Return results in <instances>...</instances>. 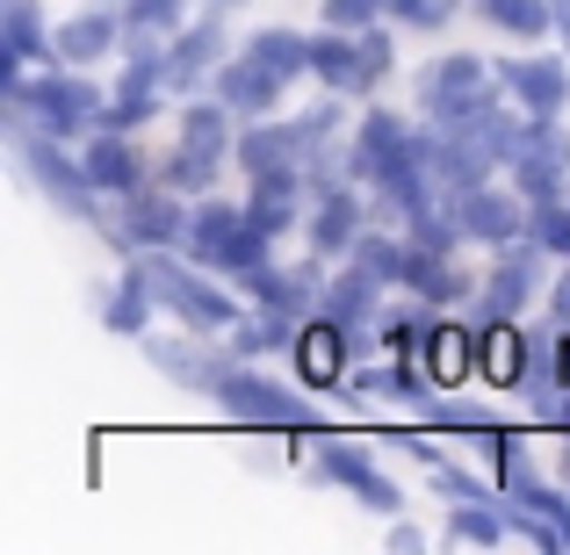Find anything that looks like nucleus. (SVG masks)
<instances>
[{
    "label": "nucleus",
    "mask_w": 570,
    "mask_h": 555,
    "mask_svg": "<svg viewBox=\"0 0 570 555\" xmlns=\"http://www.w3.org/2000/svg\"><path fill=\"white\" fill-rule=\"evenodd\" d=\"M8 130H14V152H22V167H29V181H37L43 195H51L58 209H66V217H80V224H101V231H109V217H101V202H95V181H87V159H66L58 152V138L51 130H29V109L22 101H8Z\"/></svg>",
    "instance_id": "nucleus-1"
},
{
    "label": "nucleus",
    "mask_w": 570,
    "mask_h": 555,
    "mask_svg": "<svg viewBox=\"0 0 570 555\" xmlns=\"http://www.w3.org/2000/svg\"><path fill=\"white\" fill-rule=\"evenodd\" d=\"M181 246L203 267H217V275H246V267L267 260V231L253 224V209H232V202H203L195 209Z\"/></svg>",
    "instance_id": "nucleus-2"
},
{
    "label": "nucleus",
    "mask_w": 570,
    "mask_h": 555,
    "mask_svg": "<svg viewBox=\"0 0 570 555\" xmlns=\"http://www.w3.org/2000/svg\"><path fill=\"white\" fill-rule=\"evenodd\" d=\"M217 404L232 426H267V433H318V418H311L304 397H289L282 383H267V375L253 368H224L217 383Z\"/></svg>",
    "instance_id": "nucleus-3"
},
{
    "label": "nucleus",
    "mask_w": 570,
    "mask_h": 555,
    "mask_svg": "<svg viewBox=\"0 0 570 555\" xmlns=\"http://www.w3.org/2000/svg\"><path fill=\"white\" fill-rule=\"evenodd\" d=\"M138 267L153 275V296H159V304H167L181 325H195V333H232V325H238V304H232V296H224V289H209V281L195 275V267H174L159 246L145 252Z\"/></svg>",
    "instance_id": "nucleus-4"
},
{
    "label": "nucleus",
    "mask_w": 570,
    "mask_h": 555,
    "mask_svg": "<svg viewBox=\"0 0 570 555\" xmlns=\"http://www.w3.org/2000/svg\"><path fill=\"white\" fill-rule=\"evenodd\" d=\"M311 476H318V484H347L354 498L368 505V513H404V490L390 484L376 462H368V447H362V440H347V433H318Z\"/></svg>",
    "instance_id": "nucleus-5"
},
{
    "label": "nucleus",
    "mask_w": 570,
    "mask_h": 555,
    "mask_svg": "<svg viewBox=\"0 0 570 555\" xmlns=\"http://www.w3.org/2000/svg\"><path fill=\"white\" fill-rule=\"evenodd\" d=\"M8 101H22L29 116H37L43 130H51V138H72V130H87V123H101V109H109V101H101V87H87V80H22L14 87Z\"/></svg>",
    "instance_id": "nucleus-6"
},
{
    "label": "nucleus",
    "mask_w": 570,
    "mask_h": 555,
    "mask_svg": "<svg viewBox=\"0 0 570 555\" xmlns=\"http://www.w3.org/2000/svg\"><path fill=\"white\" fill-rule=\"evenodd\" d=\"M101 238H116V246H130V252L138 246H174V238H188V209L174 202V188H130Z\"/></svg>",
    "instance_id": "nucleus-7"
},
{
    "label": "nucleus",
    "mask_w": 570,
    "mask_h": 555,
    "mask_svg": "<svg viewBox=\"0 0 570 555\" xmlns=\"http://www.w3.org/2000/svg\"><path fill=\"white\" fill-rule=\"evenodd\" d=\"M542 238H520V246H499V267H491L484 281V304H476V325H499V318H520L534 296V281H542Z\"/></svg>",
    "instance_id": "nucleus-8"
},
{
    "label": "nucleus",
    "mask_w": 570,
    "mask_h": 555,
    "mask_svg": "<svg viewBox=\"0 0 570 555\" xmlns=\"http://www.w3.org/2000/svg\"><path fill=\"white\" fill-rule=\"evenodd\" d=\"M238 281H246V289L261 296V310H282V318H296V325H304L311 310L325 304L318 267H289V275H282V267H267V260H261V267H246Z\"/></svg>",
    "instance_id": "nucleus-9"
},
{
    "label": "nucleus",
    "mask_w": 570,
    "mask_h": 555,
    "mask_svg": "<svg viewBox=\"0 0 570 555\" xmlns=\"http://www.w3.org/2000/svg\"><path fill=\"white\" fill-rule=\"evenodd\" d=\"M499 87L528 116H563V101H570V72L557 58H513V66H499Z\"/></svg>",
    "instance_id": "nucleus-10"
},
{
    "label": "nucleus",
    "mask_w": 570,
    "mask_h": 555,
    "mask_svg": "<svg viewBox=\"0 0 570 555\" xmlns=\"http://www.w3.org/2000/svg\"><path fill=\"white\" fill-rule=\"evenodd\" d=\"M528 368H534V333H520L513 318H499V325L476 333V375H484V383L520 389V383H528Z\"/></svg>",
    "instance_id": "nucleus-11"
},
{
    "label": "nucleus",
    "mask_w": 570,
    "mask_h": 555,
    "mask_svg": "<svg viewBox=\"0 0 570 555\" xmlns=\"http://www.w3.org/2000/svg\"><path fill=\"white\" fill-rule=\"evenodd\" d=\"M296 375H304V389H333L340 375H347L354 361V347H347V333H340L333 318H304V333H296Z\"/></svg>",
    "instance_id": "nucleus-12"
},
{
    "label": "nucleus",
    "mask_w": 570,
    "mask_h": 555,
    "mask_svg": "<svg viewBox=\"0 0 570 555\" xmlns=\"http://www.w3.org/2000/svg\"><path fill=\"white\" fill-rule=\"evenodd\" d=\"M455 217H462V231L484 238V246H513L534 209H520L513 195H499V188H476V195H455Z\"/></svg>",
    "instance_id": "nucleus-13"
},
{
    "label": "nucleus",
    "mask_w": 570,
    "mask_h": 555,
    "mask_svg": "<svg viewBox=\"0 0 570 555\" xmlns=\"http://www.w3.org/2000/svg\"><path fill=\"white\" fill-rule=\"evenodd\" d=\"M491 87H499V72H491L484 58L455 51V58H441V66L426 72V116H448V109H462V101L491 95Z\"/></svg>",
    "instance_id": "nucleus-14"
},
{
    "label": "nucleus",
    "mask_w": 570,
    "mask_h": 555,
    "mask_svg": "<svg viewBox=\"0 0 570 555\" xmlns=\"http://www.w3.org/2000/svg\"><path fill=\"white\" fill-rule=\"evenodd\" d=\"M145 361H153L159 375H174L181 389H209V397H217L224 368H232V347L203 354V347H181V339H153V333H145Z\"/></svg>",
    "instance_id": "nucleus-15"
},
{
    "label": "nucleus",
    "mask_w": 570,
    "mask_h": 555,
    "mask_svg": "<svg viewBox=\"0 0 570 555\" xmlns=\"http://www.w3.org/2000/svg\"><path fill=\"white\" fill-rule=\"evenodd\" d=\"M282 87H289V80H275L253 51L232 58V66H217V101H224V109H238V116H267L282 101Z\"/></svg>",
    "instance_id": "nucleus-16"
},
{
    "label": "nucleus",
    "mask_w": 570,
    "mask_h": 555,
    "mask_svg": "<svg viewBox=\"0 0 570 555\" xmlns=\"http://www.w3.org/2000/svg\"><path fill=\"white\" fill-rule=\"evenodd\" d=\"M376 289H383V275H368L362 260H347V275L325 281L318 318H333L340 333H368V318H376Z\"/></svg>",
    "instance_id": "nucleus-17"
},
{
    "label": "nucleus",
    "mask_w": 570,
    "mask_h": 555,
    "mask_svg": "<svg viewBox=\"0 0 570 555\" xmlns=\"http://www.w3.org/2000/svg\"><path fill=\"white\" fill-rule=\"evenodd\" d=\"M304 152H311V138H304V123H253L246 138H238V167L246 174H289V167H304Z\"/></svg>",
    "instance_id": "nucleus-18"
},
{
    "label": "nucleus",
    "mask_w": 570,
    "mask_h": 555,
    "mask_svg": "<svg viewBox=\"0 0 570 555\" xmlns=\"http://www.w3.org/2000/svg\"><path fill=\"white\" fill-rule=\"evenodd\" d=\"M419 361L441 389H455L462 375H476V333L470 325H426V339H419Z\"/></svg>",
    "instance_id": "nucleus-19"
},
{
    "label": "nucleus",
    "mask_w": 570,
    "mask_h": 555,
    "mask_svg": "<svg viewBox=\"0 0 570 555\" xmlns=\"http://www.w3.org/2000/svg\"><path fill=\"white\" fill-rule=\"evenodd\" d=\"M311 72H318L333 95H362V29H333V37H311Z\"/></svg>",
    "instance_id": "nucleus-20"
},
{
    "label": "nucleus",
    "mask_w": 570,
    "mask_h": 555,
    "mask_svg": "<svg viewBox=\"0 0 570 555\" xmlns=\"http://www.w3.org/2000/svg\"><path fill=\"white\" fill-rule=\"evenodd\" d=\"M87 181H95L101 195H130V188H145V167H138V152H130L116 130H101L95 145H87Z\"/></svg>",
    "instance_id": "nucleus-21"
},
{
    "label": "nucleus",
    "mask_w": 570,
    "mask_h": 555,
    "mask_svg": "<svg viewBox=\"0 0 570 555\" xmlns=\"http://www.w3.org/2000/svg\"><path fill=\"white\" fill-rule=\"evenodd\" d=\"M397 289H412L426 310H441V304H462V296H470V281L448 267V252H419V246H412V260H404V281H397Z\"/></svg>",
    "instance_id": "nucleus-22"
},
{
    "label": "nucleus",
    "mask_w": 570,
    "mask_h": 555,
    "mask_svg": "<svg viewBox=\"0 0 570 555\" xmlns=\"http://www.w3.org/2000/svg\"><path fill=\"white\" fill-rule=\"evenodd\" d=\"M124 29H130V22H116V14H72V22L51 29V51L72 58V66H87V58H109Z\"/></svg>",
    "instance_id": "nucleus-23"
},
{
    "label": "nucleus",
    "mask_w": 570,
    "mask_h": 555,
    "mask_svg": "<svg viewBox=\"0 0 570 555\" xmlns=\"http://www.w3.org/2000/svg\"><path fill=\"white\" fill-rule=\"evenodd\" d=\"M232 116H238V109H224V101H195V109H181V145L224 167V159L238 152V138H232Z\"/></svg>",
    "instance_id": "nucleus-24"
},
{
    "label": "nucleus",
    "mask_w": 570,
    "mask_h": 555,
    "mask_svg": "<svg viewBox=\"0 0 570 555\" xmlns=\"http://www.w3.org/2000/svg\"><path fill=\"white\" fill-rule=\"evenodd\" d=\"M296 202H304V181H296V167H289V174H253V202H246V209H253V224H261L267 238L296 224Z\"/></svg>",
    "instance_id": "nucleus-25"
},
{
    "label": "nucleus",
    "mask_w": 570,
    "mask_h": 555,
    "mask_svg": "<svg viewBox=\"0 0 570 555\" xmlns=\"http://www.w3.org/2000/svg\"><path fill=\"white\" fill-rule=\"evenodd\" d=\"M153 275H145V267H130L124 281H116V296L109 304H101V325H109V333H130V339H145V318H153Z\"/></svg>",
    "instance_id": "nucleus-26"
},
{
    "label": "nucleus",
    "mask_w": 570,
    "mask_h": 555,
    "mask_svg": "<svg viewBox=\"0 0 570 555\" xmlns=\"http://www.w3.org/2000/svg\"><path fill=\"white\" fill-rule=\"evenodd\" d=\"M354 238H362V209H354L347 188L318 195V217H311V246L318 252H354Z\"/></svg>",
    "instance_id": "nucleus-27"
},
{
    "label": "nucleus",
    "mask_w": 570,
    "mask_h": 555,
    "mask_svg": "<svg viewBox=\"0 0 570 555\" xmlns=\"http://www.w3.org/2000/svg\"><path fill=\"white\" fill-rule=\"evenodd\" d=\"M217 58H224V29H217V14L209 22H195L174 37V87H195L203 72H217Z\"/></svg>",
    "instance_id": "nucleus-28"
},
{
    "label": "nucleus",
    "mask_w": 570,
    "mask_h": 555,
    "mask_svg": "<svg viewBox=\"0 0 570 555\" xmlns=\"http://www.w3.org/2000/svg\"><path fill=\"white\" fill-rule=\"evenodd\" d=\"M0 51H14V58H58L51 37H43L37 0H0Z\"/></svg>",
    "instance_id": "nucleus-29"
},
{
    "label": "nucleus",
    "mask_w": 570,
    "mask_h": 555,
    "mask_svg": "<svg viewBox=\"0 0 570 555\" xmlns=\"http://www.w3.org/2000/svg\"><path fill=\"white\" fill-rule=\"evenodd\" d=\"M246 51L261 58L275 80H296V72H311V37H296V29H261Z\"/></svg>",
    "instance_id": "nucleus-30"
},
{
    "label": "nucleus",
    "mask_w": 570,
    "mask_h": 555,
    "mask_svg": "<svg viewBox=\"0 0 570 555\" xmlns=\"http://www.w3.org/2000/svg\"><path fill=\"white\" fill-rule=\"evenodd\" d=\"M448 542H470V548H499L505 542V513L484 498H455V519H448Z\"/></svg>",
    "instance_id": "nucleus-31"
},
{
    "label": "nucleus",
    "mask_w": 570,
    "mask_h": 555,
    "mask_svg": "<svg viewBox=\"0 0 570 555\" xmlns=\"http://www.w3.org/2000/svg\"><path fill=\"white\" fill-rule=\"evenodd\" d=\"M505 37H549L557 29V0H476Z\"/></svg>",
    "instance_id": "nucleus-32"
},
{
    "label": "nucleus",
    "mask_w": 570,
    "mask_h": 555,
    "mask_svg": "<svg viewBox=\"0 0 570 555\" xmlns=\"http://www.w3.org/2000/svg\"><path fill=\"white\" fill-rule=\"evenodd\" d=\"M296 333H304L296 318L267 310L261 325H232V354H238V361H261V354H275V347H296Z\"/></svg>",
    "instance_id": "nucleus-33"
},
{
    "label": "nucleus",
    "mask_w": 570,
    "mask_h": 555,
    "mask_svg": "<svg viewBox=\"0 0 570 555\" xmlns=\"http://www.w3.org/2000/svg\"><path fill=\"white\" fill-rule=\"evenodd\" d=\"M455 238H470V231H462V217H455V202H448V209H412V246L419 252H455Z\"/></svg>",
    "instance_id": "nucleus-34"
},
{
    "label": "nucleus",
    "mask_w": 570,
    "mask_h": 555,
    "mask_svg": "<svg viewBox=\"0 0 570 555\" xmlns=\"http://www.w3.org/2000/svg\"><path fill=\"white\" fill-rule=\"evenodd\" d=\"M347 260H362L368 275H383V281H404V260H412V238L397 246V238H376V231H362V238H354V252H347Z\"/></svg>",
    "instance_id": "nucleus-35"
},
{
    "label": "nucleus",
    "mask_w": 570,
    "mask_h": 555,
    "mask_svg": "<svg viewBox=\"0 0 570 555\" xmlns=\"http://www.w3.org/2000/svg\"><path fill=\"white\" fill-rule=\"evenodd\" d=\"M159 174H167V188H174V195H203L209 181H217V159H203V152H188V145H181V152H174Z\"/></svg>",
    "instance_id": "nucleus-36"
},
{
    "label": "nucleus",
    "mask_w": 570,
    "mask_h": 555,
    "mask_svg": "<svg viewBox=\"0 0 570 555\" xmlns=\"http://www.w3.org/2000/svg\"><path fill=\"white\" fill-rule=\"evenodd\" d=\"M376 333H383L390 354H419V339H426V318H419V310H383Z\"/></svg>",
    "instance_id": "nucleus-37"
},
{
    "label": "nucleus",
    "mask_w": 570,
    "mask_h": 555,
    "mask_svg": "<svg viewBox=\"0 0 570 555\" xmlns=\"http://www.w3.org/2000/svg\"><path fill=\"white\" fill-rule=\"evenodd\" d=\"M426 426H433V433H470V440H484L491 418L470 412V404H426Z\"/></svg>",
    "instance_id": "nucleus-38"
},
{
    "label": "nucleus",
    "mask_w": 570,
    "mask_h": 555,
    "mask_svg": "<svg viewBox=\"0 0 570 555\" xmlns=\"http://www.w3.org/2000/svg\"><path fill=\"white\" fill-rule=\"evenodd\" d=\"M383 72H390V37H383L376 22H368V29H362V95L383 80Z\"/></svg>",
    "instance_id": "nucleus-39"
},
{
    "label": "nucleus",
    "mask_w": 570,
    "mask_h": 555,
    "mask_svg": "<svg viewBox=\"0 0 570 555\" xmlns=\"http://www.w3.org/2000/svg\"><path fill=\"white\" fill-rule=\"evenodd\" d=\"M383 14V0H325V22L333 29H368Z\"/></svg>",
    "instance_id": "nucleus-40"
},
{
    "label": "nucleus",
    "mask_w": 570,
    "mask_h": 555,
    "mask_svg": "<svg viewBox=\"0 0 570 555\" xmlns=\"http://www.w3.org/2000/svg\"><path fill=\"white\" fill-rule=\"evenodd\" d=\"M130 29H174V0H124Z\"/></svg>",
    "instance_id": "nucleus-41"
},
{
    "label": "nucleus",
    "mask_w": 570,
    "mask_h": 555,
    "mask_svg": "<svg viewBox=\"0 0 570 555\" xmlns=\"http://www.w3.org/2000/svg\"><path fill=\"white\" fill-rule=\"evenodd\" d=\"M354 389H362V397H397V368H362Z\"/></svg>",
    "instance_id": "nucleus-42"
},
{
    "label": "nucleus",
    "mask_w": 570,
    "mask_h": 555,
    "mask_svg": "<svg viewBox=\"0 0 570 555\" xmlns=\"http://www.w3.org/2000/svg\"><path fill=\"white\" fill-rule=\"evenodd\" d=\"M433 490H441V498H484V490H476L462 469H433Z\"/></svg>",
    "instance_id": "nucleus-43"
},
{
    "label": "nucleus",
    "mask_w": 570,
    "mask_h": 555,
    "mask_svg": "<svg viewBox=\"0 0 570 555\" xmlns=\"http://www.w3.org/2000/svg\"><path fill=\"white\" fill-rule=\"evenodd\" d=\"M549 310H557V325H570V267L557 275V289H549Z\"/></svg>",
    "instance_id": "nucleus-44"
},
{
    "label": "nucleus",
    "mask_w": 570,
    "mask_h": 555,
    "mask_svg": "<svg viewBox=\"0 0 570 555\" xmlns=\"http://www.w3.org/2000/svg\"><path fill=\"white\" fill-rule=\"evenodd\" d=\"M383 542H390V548H397V555H412V548H419V527H404V519H397V527H390V534H383Z\"/></svg>",
    "instance_id": "nucleus-45"
},
{
    "label": "nucleus",
    "mask_w": 570,
    "mask_h": 555,
    "mask_svg": "<svg viewBox=\"0 0 570 555\" xmlns=\"http://www.w3.org/2000/svg\"><path fill=\"white\" fill-rule=\"evenodd\" d=\"M557 37L570 43V0H557Z\"/></svg>",
    "instance_id": "nucleus-46"
},
{
    "label": "nucleus",
    "mask_w": 570,
    "mask_h": 555,
    "mask_svg": "<svg viewBox=\"0 0 570 555\" xmlns=\"http://www.w3.org/2000/svg\"><path fill=\"white\" fill-rule=\"evenodd\" d=\"M549 418H557V426L570 433V389H563V397H557V412H549Z\"/></svg>",
    "instance_id": "nucleus-47"
},
{
    "label": "nucleus",
    "mask_w": 570,
    "mask_h": 555,
    "mask_svg": "<svg viewBox=\"0 0 570 555\" xmlns=\"http://www.w3.org/2000/svg\"><path fill=\"white\" fill-rule=\"evenodd\" d=\"M563 202H570V188H563Z\"/></svg>",
    "instance_id": "nucleus-48"
}]
</instances>
